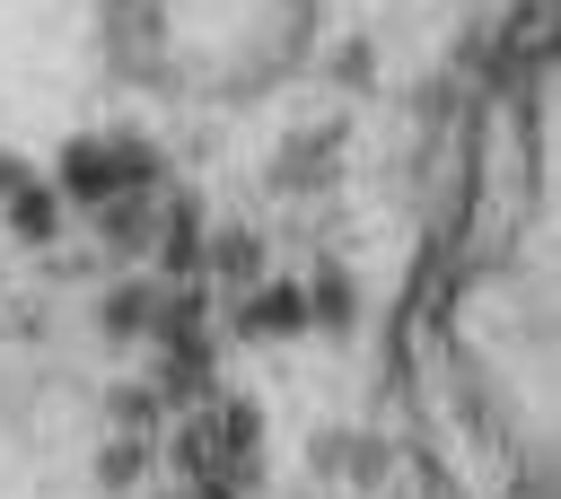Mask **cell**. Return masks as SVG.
<instances>
[{"label": "cell", "mask_w": 561, "mask_h": 499, "mask_svg": "<svg viewBox=\"0 0 561 499\" xmlns=\"http://www.w3.org/2000/svg\"><path fill=\"white\" fill-rule=\"evenodd\" d=\"M149 184H158V166L140 149H114V140H70L61 149V193L88 201V210H105L114 193H149Z\"/></svg>", "instance_id": "obj_1"}, {"label": "cell", "mask_w": 561, "mask_h": 499, "mask_svg": "<svg viewBox=\"0 0 561 499\" xmlns=\"http://www.w3.org/2000/svg\"><path fill=\"white\" fill-rule=\"evenodd\" d=\"M0 201H9V228H18L26 245H53V228H61V210H53V193H44L35 175H26V184H9Z\"/></svg>", "instance_id": "obj_2"}, {"label": "cell", "mask_w": 561, "mask_h": 499, "mask_svg": "<svg viewBox=\"0 0 561 499\" xmlns=\"http://www.w3.org/2000/svg\"><path fill=\"white\" fill-rule=\"evenodd\" d=\"M237 324H245V333H298V324H307V298H298V289H263V298H245Z\"/></svg>", "instance_id": "obj_3"}, {"label": "cell", "mask_w": 561, "mask_h": 499, "mask_svg": "<svg viewBox=\"0 0 561 499\" xmlns=\"http://www.w3.org/2000/svg\"><path fill=\"white\" fill-rule=\"evenodd\" d=\"M149 236H158L167 271H193V263H202V228H193V210H167V219H158Z\"/></svg>", "instance_id": "obj_4"}, {"label": "cell", "mask_w": 561, "mask_h": 499, "mask_svg": "<svg viewBox=\"0 0 561 499\" xmlns=\"http://www.w3.org/2000/svg\"><path fill=\"white\" fill-rule=\"evenodd\" d=\"M210 263H219V280H254L263 271V245L245 228H228V236H210Z\"/></svg>", "instance_id": "obj_5"}, {"label": "cell", "mask_w": 561, "mask_h": 499, "mask_svg": "<svg viewBox=\"0 0 561 499\" xmlns=\"http://www.w3.org/2000/svg\"><path fill=\"white\" fill-rule=\"evenodd\" d=\"M149 315H158V298H149V289H114V298H105V333H140Z\"/></svg>", "instance_id": "obj_6"}, {"label": "cell", "mask_w": 561, "mask_h": 499, "mask_svg": "<svg viewBox=\"0 0 561 499\" xmlns=\"http://www.w3.org/2000/svg\"><path fill=\"white\" fill-rule=\"evenodd\" d=\"M316 306H324V324H342V315H351V289H342V280H324V289H316Z\"/></svg>", "instance_id": "obj_7"}, {"label": "cell", "mask_w": 561, "mask_h": 499, "mask_svg": "<svg viewBox=\"0 0 561 499\" xmlns=\"http://www.w3.org/2000/svg\"><path fill=\"white\" fill-rule=\"evenodd\" d=\"M131 473H140V446H131V438H123V446H114V455H105V481H131Z\"/></svg>", "instance_id": "obj_8"}]
</instances>
